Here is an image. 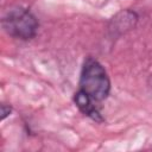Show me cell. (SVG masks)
Instances as JSON below:
<instances>
[{"label":"cell","mask_w":152,"mask_h":152,"mask_svg":"<svg viewBox=\"0 0 152 152\" xmlns=\"http://www.w3.org/2000/svg\"><path fill=\"white\" fill-rule=\"evenodd\" d=\"M80 90L86 93L94 102L104 101L110 93V80L104 66L95 58L87 57L80 76Z\"/></svg>","instance_id":"1"},{"label":"cell","mask_w":152,"mask_h":152,"mask_svg":"<svg viewBox=\"0 0 152 152\" xmlns=\"http://www.w3.org/2000/svg\"><path fill=\"white\" fill-rule=\"evenodd\" d=\"M1 25L11 37L20 40H30L36 37L39 23L31 11L15 7L4 15Z\"/></svg>","instance_id":"2"},{"label":"cell","mask_w":152,"mask_h":152,"mask_svg":"<svg viewBox=\"0 0 152 152\" xmlns=\"http://www.w3.org/2000/svg\"><path fill=\"white\" fill-rule=\"evenodd\" d=\"M74 101H75V104L77 106V108L88 118H90L91 120H94L95 122H103V116L101 115L100 110L97 109L96 107V102H94L86 93H83L82 90H77L75 93V96H74Z\"/></svg>","instance_id":"3"},{"label":"cell","mask_w":152,"mask_h":152,"mask_svg":"<svg viewBox=\"0 0 152 152\" xmlns=\"http://www.w3.org/2000/svg\"><path fill=\"white\" fill-rule=\"evenodd\" d=\"M138 20V15L133 11H122L119 14L113 18V24H114V31L120 30H129L131 27H134L135 23Z\"/></svg>","instance_id":"4"},{"label":"cell","mask_w":152,"mask_h":152,"mask_svg":"<svg viewBox=\"0 0 152 152\" xmlns=\"http://www.w3.org/2000/svg\"><path fill=\"white\" fill-rule=\"evenodd\" d=\"M12 112V107L10 104H5L2 103L1 104V120H5Z\"/></svg>","instance_id":"5"}]
</instances>
